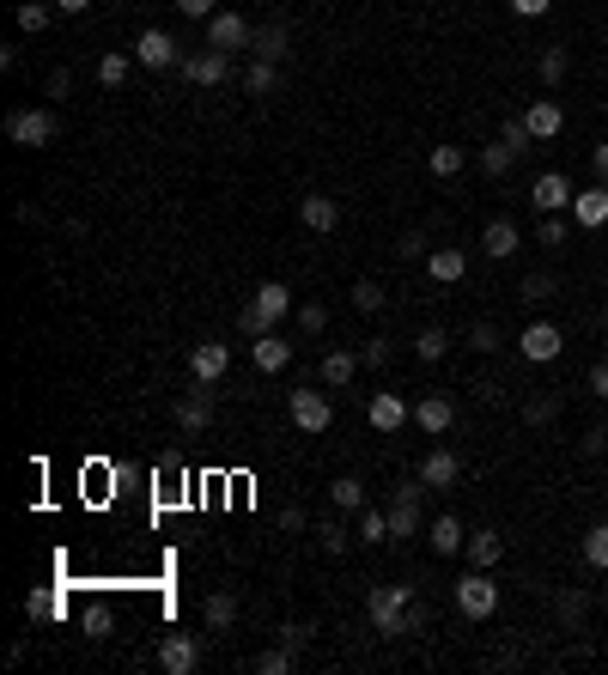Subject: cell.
I'll return each instance as SVG.
<instances>
[{"label":"cell","mask_w":608,"mask_h":675,"mask_svg":"<svg viewBox=\"0 0 608 675\" xmlns=\"http://www.w3.org/2000/svg\"><path fill=\"white\" fill-rule=\"evenodd\" d=\"M578 450H584V457H602V450H608V420H596V426L584 432V444H578Z\"/></svg>","instance_id":"52"},{"label":"cell","mask_w":608,"mask_h":675,"mask_svg":"<svg viewBox=\"0 0 608 675\" xmlns=\"http://www.w3.org/2000/svg\"><path fill=\"white\" fill-rule=\"evenodd\" d=\"M517 347H523V359H529V365H548V359H560V347H566V335H560L554 323H529Z\"/></svg>","instance_id":"14"},{"label":"cell","mask_w":608,"mask_h":675,"mask_svg":"<svg viewBox=\"0 0 608 675\" xmlns=\"http://www.w3.org/2000/svg\"><path fill=\"white\" fill-rule=\"evenodd\" d=\"M444 347H450V335H444V329H420V335H414V359H420V365L444 359Z\"/></svg>","instance_id":"40"},{"label":"cell","mask_w":608,"mask_h":675,"mask_svg":"<svg viewBox=\"0 0 608 675\" xmlns=\"http://www.w3.org/2000/svg\"><path fill=\"white\" fill-rule=\"evenodd\" d=\"M463 554H469V566H481V572H493V566L505 560V536H499V530H475V536L463 542Z\"/></svg>","instance_id":"22"},{"label":"cell","mask_w":608,"mask_h":675,"mask_svg":"<svg viewBox=\"0 0 608 675\" xmlns=\"http://www.w3.org/2000/svg\"><path fill=\"white\" fill-rule=\"evenodd\" d=\"M469 274V256L456 250V244H438V250H426V280H438V286H456Z\"/></svg>","instance_id":"17"},{"label":"cell","mask_w":608,"mask_h":675,"mask_svg":"<svg viewBox=\"0 0 608 675\" xmlns=\"http://www.w3.org/2000/svg\"><path fill=\"white\" fill-rule=\"evenodd\" d=\"M171 414H177L183 432H207V426H213V396H207V384H201V390H183Z\"/></svg>","instance_id":"16"},{"label":"cell","mask_w":608,"mask_h":675,"mask_svg":"<svg viewBox=\"0 0 608 675\" xmlns=\"http://www.w3.org/2000/svg\"><path fill=\"white\" fill-rule=\"evenodd\" d=\"M298 329L304 335H323L329 329V305H298Z\"/></svg>","instance_id":"50"},{"label":"cell","mask_w":608,"mask_h":675,"mask_svg":"<svg viewBox=\"0 0 608 675\" xmlns=\"http://www.w3.org/2000/svg\"><path fill=\"white\" fill-rule=\"evenodd\" d=\"M536 73H542V86H566V73H572V55H566V43H548V49L536 55Z\"/></svg>","instance_id":"28"},{"label":"cell","mask_w":608,"mask_h":675,"mask_svg":"<svg viewBox=\"0 0 608 675\" xmlns=\"http://www.w3.org/2000/svg\"><path fill=\"white\" fill-rule=\"evenodd\" d=\"M256 365L268 371V378H274V371H286V365H292V341H286L280 329H268V335L256 341Z\"/></svg>","instance_id":"26"},{"label":"cell","mask_w":608,"mask_h":675,"mask_svg":"<svg viewBox=\"0 0 608 675\" xmlns=\"http://www.w3.org/2000/svg\"><path fill=\"white\" fill-rule=\"evenodd\" d=\"M159 669L165 675H195L201 669V639L195 633H165L159 639Z\"/></svg>","instance_id":"4"},{"label":"cell","mask_w":608,"mask_h":675,"mask_svg":"<svg viewBox=\"0 0 608 675\" xmlns=\"http://www.w3.org/2000/svg\"><path fill=\"white\" fill-rule=\"evenodd\" d=\"M177 7H183V19H213V13H219L213 0H177Z\"/></svg>","instance_id":"59"},{"label":"cell","mask_w":608,"mask_h":675,"mask_svg":"<svg viewBox=\"0 0 608 675\" xmlns=\"http://www.w3.org/2000/svg\"><path fill=\"white\" fill-rule=\"evenodd\" d=\"M517 244H523V232H517L511 219H493L487 232H481V250H487L493 262H511V256H517Z\"/></svg>","instance_id":"24"},{"label":"cell","mask_w":608,"mask_h":675,"mask_svg":"<svg viewBox=\"0 0 608 675\" xmlns=\"http://www.w3.org/2000/svg\"><path fill=\"white\" fill-rule=\"evenodd\" d=\"M225 371H232V347H225V341H201V347L189 353V378H195V384L213 390Z\"/></svg>","instance_id":"7"},{"label":"cell","mask_w":608,"mask_h":675,"mask_svg":"<svg viewBox=\"0 0 608 675\" xmlns=\"http://www.w3.org/2000/svg\"><path fill=\"white\" fill-rule=\"evenodd\" d=\"M329 420H335V408H329L323 390H292V426L298 432H329Z\"/></svg>","instance_id":"9"},{"label":"cell","mask_w":608,"mask_h":675,"mask_svg":"<svg viewBox=\"0 0 608 675\" xmlns=\"http://www.w3.org/2000/svg\"><path fill=\"white\" fill-rule=\"evenodd\" d=\"M280 530H286V536L304 530V511H298V505H280Z\"/></svg>","instance_id":"60"},{"label":"cell","mask_w":608,"mask_h":675,"mask_svg":"<svg viewBox=\"0 0 608 675\" xmlns=\"http://www.w3.org/2000/svg\"><path fill=\"white\" fill-rule=\"evenodd\" d=\"M201 621H207V633H232V621H238V596H232V590H213L207 603H201Z\"/></svg>","instance_id":"25"},{"label":"cell","mask_w":608,"mask_h":675,"mask_svg":"<svg viewBox=\"0 0 608 675\" xmlns=\"http://www.w3.org/2000/svg\"><path fill=\"white\" fill-rule=\"evenodd\" d=\"M250 55H256V61H274V67H280V61H286V25H262V31L250 37Z\"/></svg>","instance_id":"29"},{"label":"cell","mask_w":608,"mask_h":675,"mask_svg":"<svg viewBox=\"0 0 608 675\" xmlns=\"http://www.w3.org/2000/svg\"><path fill=\"white\" fill-rule=\"evenodd\" d=\"M420 530H426V517H420V481H414V487H396L390 499V542L420 536Z\"/></svg>","instance_id":"5"},{"label":"cell","mask_w":608,"mask_h":675,"mask_svg":"<svg viewBox=\"0 0 608 675\" xmlns=\"http://www.w3.org/2000/svg\"><path fill=\"white\" fill-rule=\"evenodd\" d=\"M463 165H469L463 146H432V153H426V171H432V177H444V183H450L456 171H463Z\"/></svg>","instance_id":"31"},{"label":"cell","mask_w":608,"mask_h":675,"mask_svg":"<svg viewBox=\"0 0 608 675\" xmlns=\"http://www.w3.org/2000/svg\"><path fill=\"white\" fill-rule=\"evenodd\" d=\"M292 663H298V657H292V645H268V651L256 657V669H262V675H292Z\"/></svg>","instance_id":"42"},{"label":"cell","mask_w":608,"mask_h":675,"mask_svg":"<svg viewBox=\"0 0 608 675\" xmlns=\"http://www.w3.org/2000/svg\"><path fill=\"white\" fill-rule=\"evenodd\" d=\"M250 305H256V311H262V317L280 329V323L292 317V286H286V280H262V286L250 292Z\"/></svg>","instance_id":"15"},{"label":"cell","mask_w":608,"mask_h":675,"mask_svg":"<svg viewBox=\"0 0 608 675\" xmlns=\"http://www.w3.org/2000/svg\"><path fill=\"white\" fill-rule=\"evenodd\" d=\"M523 128H529V134H536V140H554V134L566 128V110H560L554 98H536V104H529V110H523Z\"/></svg>","instance_id":"21"},{"label":"cell","mask_w":608,"mask_h":675,"mask_svg":"<svg viewBox=\"0 0 608 675\" xmlns=\"http://www.w3.org/2000/svg\"><path fill=\"white\" fill-rule=\"evenodd\" d=\"M450 420H456V402H450V396H420V402H414V426H420V432L438 438V432H450Z\"/></svg>","instance_id":"20"},{"label":"cell","mask_w":608,"mask_h":675,"mask_svg":"<svg viewBox=\"0 0 608 675\" xmlns=\"http://www.w3.org/2000/svg\"><path fill=\"white\" fill-rule=\"evenodd\" d=\"M49 19H55V0H25V7H19V31H49Z\"/></svg>","instance_id":"39"},{"label":"cell","mask_w":608,"mask_h":675,"mask_svg":"<svg viewBox=\"0 0 608 675\" xmlns=\"http://www.w3.org/2000/svg\"><path fill=\"white\" fill-rule=\"evenodd\" d=\"M499 140L511 146V153H517V159H523V153H529V140H536V134H529V128H523V116H511V122L499 128Z\"/></svg>","instance_id":"49"},{"label":"cell","mask_w":608,"mask_h":675,"mask_svg":"<svg viewBox=\"0 0 608 675\" xmlns=\"http://www.w3.org/2000/svg\"><path fill=\"white\" fill-rule=\"evenodd\" d=\"M317 542H323V554L335 560V554H347V542H353V536L341 530V523H335V517H323V523H317Z\"/></svg>","instance_id":"44"},{"label":"cell","mask_w":608,"mask_h":675,"mask_svg":"<svg viewBox=\"0 0 608 675\" xmlns=\"http://www.w3.org/2000/svg\"><path fill=\"white\" fill-rule=\"evenodd\" d=\"M43 92H49V98H67V92H73V73H67V67H55V73H49V86H43Z\"/></svg>","instance_id":"58"},{"label":"cell","mask_w":608,"mask_h":675,"mask_svg":"<svg viewBox=\"0 0 608 675\" xmlns=\"http://www.w3.org/2000/svg\"><path fill=\"white\" fill-rule=\"evenodd\" d=\"M584 384H590V396H596V402H608V359H596V365H590V378H584Z\"/></svg>","instance_id":"54"},{"label":"cell","mask_w":608,"mask_h":675,"mask_svg":"<svg viewBox=\"0 0 608 675\" xmlns=\"http://www.w3.org/2000/svg\"><path fill=\"white\" fill-rule=\"evenodd\" d=\"M353 536H359V542H371V548H377V542H390V511L365 505V511H359V530H353Z\"/></svg>","instance_id":"35"},{"label":"cell","mask_w":608,"mask_h":675,"mask_svg":"<svg viewBox=\"0 0 608 675\" xmlns=\"http://www.w3.org/2000/svg\"><path fill=\"white\" fill-rule=\"evenodd\" d=\"M475 165H481V177H493V183H499V177L517 165V153H511L505 140H493V146H481V153H475Z\"/></svg>","instance_id":"30"},{"label":"cell","mask_w":608,"mask_h":675,"mask_svg":"<svg viewBox=\"0 0 608 675\" xmlns=\"http://www.w3.org/2000/svg\"><path fill=\"white\" fill-rule=\"evenodd\" d=\"M456 475H463V457H456V450H426V463H420V487L426 493L456 487Z\"/></svg>","instance_id":"13"},{"label":"cell","mask_w":608,"mask_h":675,"mask_svg":"<svg viewBox=\"0 0 608 675\" xmlns=\"http://www.w3.org/2000/svg\"><path fill=\"white\" fill-rule=\"evenodd\" d=\"M329 505H341V511H365V481H359V475L329 481Z\"/></svg>","instance_id":"34"},{"label":"cell","mask_w":608,"mask_h":675,"mask_svg":"<svg viewBox=\"0 0 608 675\" xmlns=\"http://www.w3.org/2000/svg\"><path fill=\"white\" fill-rule=\"evenodd\" d=\"M584 609H590V596H584V590H560V603H554V615H560L566 627H578V621H584Z\"/></svg>","instance_id":"43"},{"label":"cell","mask_w":608,"mask_h":675,"mask_svg":"<svg viewBox=\"0 0 608 675\" xmlns=\"http://www.w3.org/2000/svg\"><path fill=\"white\" fill-rule=\"evenodd\" d=\"M268 329H274V323H268V317H262L256 305H244V311H238V335H244V341H262Z\"/></svg>","instance_id":"47"},{"label":"cell","mask_w":608,"mask_h":675,"mask_svg":"<svg viewBox=\"0 0 608 675\" xmlns=\"http://www.w3.org/2000/svg\"><path fill=\"white\" fill-rule=\"evenodd\" d=\"M396 250H402L408 262H420V256H426V232H402V244H396Z\"/></svg>","instance_id":"56"},{"label":"cell","mask_w":608,"mask_h":675,"mask_svg":"<svg viewBox=\"0 0 608 675\" xmlns=\"http://www.w3.org/2000/svg\"><path fill=\"white\" fill-rule=\"evenodd\" d=\"M365 420H371L377 432H402V426L414 420V408H408V402H402L396 390H377V396L365 402Z\"/></svg>","instance_id":"12"},{"label":"cell","mask_w":608,"mask_h":675,"mask_svg":"<svg viewBox=\"0 0 608 675\" xmlns=\"http://www.w3.org/2000/svg\"><path fill=\"white\" fill-rule=\"evenodd\" d=\"M25 615H31V621H61V615H67L61 590H31V596H25Z\"/></svg>","instance_id":"33"},{"label":"cell","mask_w":608,"mask_h":675,"mask_svg":"<svg viewBox=\"0 0 608 675\" xmlns=\"http://www.w3.org/2000/svg\"><path fill=\"white\" fill-rule=\"evenodd\" d=\"M353 311L377 317V311H384V286H377V280H359V286H353Z\"/></svg>","instance_id":"45"},{"label":"cell","mask_w":608,"mask_h":675,"mask_svg":"<svg viewBox=\"0 0 608 675\" xmlns=\"http://www.w3.org/2000/svg\"><path fill=\"white\" fill-rule=\"evenodd\" d=\"M456 609H463L469 621H487V615L499 609V584H493L481 566H469V578L456 584Z\"/></svg>","instance_id":"2"},{"label":"cell","mask_w":608,"mask_h":675,"mask_svg":"<svg viewBox=\"0 0 608 675\" xmlns=\"http://www.w3.org/2000/svg\"><path fill=\"white\" fill-rule=\"evenodd\" d=\"M122 80H128V55H104V61H98V86H110V92H116Z\"/></svg>","instance_id":"48"},{"label":"cell","mask_w":608,"mask_h":675,"mask_svg":"<svg viewBox=\"0 0 608 675\" xmlns=\"http://www.w3.org/2000/svg\"><path fill=\"white\" fill-rule=\"evenodd\" d=\"M110 627H116V621H110V609H104V603H86L80 633H86V639H110Z\"/></svg>","instance_id":"41"},{"label":"cell","mask_w":608,"mask_h":675,"mask_svg":"<svg viewBox=\"0 0 608 675\" xmlns=\"http://www.w3.org/2000/svg\"><path fill=\"white\" fill-rule=\"evenodd\" d=\"M584 566L608 572V523H590V530H584Z\"/></svg>","instance_id":"36"},{"label":"cell","mask_w":608,"mask_h":675,"mask_svg":"<svg viewBox=\"0 0 608 675\" xmlns=\"http://www.w3.org/2000/svg\"><path fill=\"white\" fill-rule=\"evenodd\" d=\"M225 73H232V55H225V49H195V55H183V80H189V86H225Z\"/></svg>","instance_id":"6"},{"label":"cell","mask_w":608,"mask_h":675,"mask_svg":"<svg viewBox=\"0 0 608 675\" xmlns=\"http://www.w3.org/2000/svg\"><path fill=\"white\" fill-rule=\"evenodd\" d=\"M274 86H280V67H274V61H250V67H244V92H250V98H268Z\"/></svg>","instance_id":"32"},{"label":"cell","mask_w":608,"mask_h":675,"mask_svg":"<svg viewBox=\"0 0 608 675\" xmlns=\"http://www.w3.org/2000/svg\"><path fill=\"white\" fill-rule=\"evenodd\" d=\"M529 201H536V213H566V207L578 201V189H572V177H560V171H542L536 183H529Z\"/></svg>","instance_id":"8"},{"label":"cell","mask_w":608,"mask_h":675,"mask_svg":"<svg viewBox=\"0 0 608 675\" xmlns=\"http://www.w3.org/2000/svg\"><path fill=\"white\" fill-rule=\"evenodd\" d=\"M523 305H542V298H554V274H523Z\"/></svg>","instance_id":"46"},{"label":"cell","mask_w":608,"mask_h":675,"mask_svg":"<svg viewBox=\"0 0 608 675\" xmlns=\"http://www.w3.org/2000/svg\"><path fill=\"white\" fill-rule=\"evenodd\" d=\"M353 371H359V353H347V347H329V353H323V384H329V390L353 384Z\"/></svg>","instance_id":"27"},{"label":"cell","mask_w":608,"mask_h":675,"mask_svg":"<svg viewBox=\"0 0 608 675\" xmlns=\"http://www.w3.org/2000/svg\"><path fill=\"white\" fill-rule=\"evenodd\" d=\"M536 244H548V250H566V244H572V225H566L560 213H542V225H536Z\"/></svg>","instance_id":"38"},{"label":"cell","mask_w":608,"mask_h":675,"mask_svg":"<svg viewBox=\"0 0 608 675\" xmlns=\"http://www.w3.org/2000/svg\"><path fill=\"white\" fill-rule=\"evenodd\" d=\"M602 110H608V104H602Z\"/></svg>","instance_id":"64"},{"label":"cell","mask_w":608,"mask_h":675,"mask_svg":"<svg viewBox=\"0 0 608 675\" xmlns=\"http://www.w3.org/2000/svg\"><path fill=\"white\" fill-rule=\"evenodd\" d=\"M590 165H596V183H608V146H590Z\"/></svg>","instance_id":"61"},{"label":"cell","mask_w":608,"mask_h":675,"mask_svg":"<svg viewBox=\"0 0 608 675\" xmlns=\"http://www.w3.org/2000/svg\"><path fill=\"white\" fill-rule=\"evenodd\" d=\"M554 420H560V396H529V402H523V426L542 432V426H554Z\"/></svg>","instance_id":"37"},{"label":"cell","mask_w":608,"mask_h":675,"mask_svg":"<svg viewBox=\"0 0 608 675\" xmlns=\"http://www.w3.org/2000/svg\"><path fill=\"white\" fill-rule=\"evenodd\" d=\"M298 219L311 225V232H323V238H329L335 225H341V201H335V195H304V201H298Z\"/></svg>","instance_id":"18"},{"label":"cell","mask_w":608,"mask_h":675,"mask_svg":"<svg viewBox=\"0 0 608 675\" xmlns=\"http://www.w3.org/2000/svg\"><path fill=\"white\" fill-rule=\"evenodd\" d=\"M280 645L304 651V645H311V621H286V627H280Z\"/></svg>","instance_id":"51"},{"label":"cell","mask_w":608,"mask_h":675,"mask_svg":"<svg viewBox=\"0 0 608 675\" xmlns=\"http://www.w3.org/2000/svg\"><path fill=\"white\" fill-rule=\"evenodd\" d=\"M7 140H13V146H49V140H55V116H49L43 104L13 110V116H7Z\"/></svg>","instance_id":"3"},{"label":"cell","mask_w":608,"mask_h":675,"mask_svg":"<svg viewBox=\"0 0 608 675\" xmlns=\"http://www.w3.org/2000/svg\"><path fill=\"white\" fill-rule=\"evenodd\" d=\"M359 365H390V341H365L359 347Z\"/></svg>","instance_id":"55"},{"label":"cell","mask_w":608,"mask_h":675,"mask_svg":"<svg viewBox=\"0 0 608 675\" xmlns=\"http://www.w3.org/2000/svg\"><path fill=\"white\" fill-rule=\"evenodd\" d=\"M602 505H608V481H602Z\"/></svg>","instance_id":"63"},{"label":"cell","mask_w":608,"mask_h":675,"mask_svg":"<svg viewBox=\"0 0 608 675\" xmlns=\"http://www.w3.org/2000/svg\"><path fill=\"white\" fill-rule=\"evenodd\" d=\"M250 25L238 19V13H213L207 19V49H225V55H238V49H250Z\"/></svg>","instance_id":"11"},{"label":"cell","mask_w":608,"mask_h":675,"mask_svg":"<svg viewBox=\"0 0 608 675\" xmlns=\"http://www.w3.org/2000/svg\"><path fill=\"white\" fill-rule=\"evenodd\" d=\"M365 615H371V627L384 633V639H414L426 627V609H420L414 584H377L365 596Z\"/></svg>","instance_id":"1"},{"label":"cell","mask_w":608,"mask_h":675,"mask_svg":"<svg viewBox=\"0 0 608 675\" xmlns=\"http://www.w3.org/2000/svg\"><path fill=\"white\" fill-rule=\"evenodd\" d=\"M469 341H475V353H499V329H493V323H475Z\"/></svg>","instance_id":"53"},{"label":"cell","mask_w":608,"mask_h":675,"mask_svg":"<svg viewBox=\"0 0 608 675\" xmlns=\"http://www.w3.org/2000/svg\"><path fill=\"white\" fill-rule=\"evenodd\" d=\"M134 61L140 67H183V49H177L171 31H140L134 37Z\"/></svg>","instance_id":"10"},{"label":"cell","mask_w":608,"mask_h":675,"mask_svg":"<svg viewBox=\"0 0 608 675\" xmlns=\"http://www.w3.org/2000/svg\"><path fill=\"white\" fill-rule=\"evenodd\" d=\"M548 7H554V0H511V13H517V19H542Z\"/></svg>","instance_id":"57"},{"label":"cell","mask_w":608,"mask_h":675,"mask_svg":"<svg viewBox=\"0 0 608 675\" xmlns=\"http://www.w3.org/2000/svg\"><path fill=\"white\" fill-rule=\"evenodd\" d=\"M572 225H584V232L608 225V183H596V189H578V201H572Z\"/></svg>","instance_id":"19"},{"label":"cell","mask_w":608,"mask_h":675,"mask_svg":"<svg viewBox=\"0 0 608 675\" xmlns=\"http://www.w3.org/2000/svg\"><path fill=\"white\" fill-rule=\"evenodd\" d=\"M92 0H55V13H86Z\"/></svg>","instance_id":"62"},{"label":"cell","mask_w":608,"mask_h":675,"mask_svg":"<svg viewBox=\"0 0 608 675\" xmlns=\"http://www.w3.org/2000/svg\"><path fill=\"white\" fill-rule=\"evenodd\" d=\"M426 542H432V554H463V542H469V530H463V517H432V530H426Z\"/></svg>","instance_id":"23"}]
</instances>
